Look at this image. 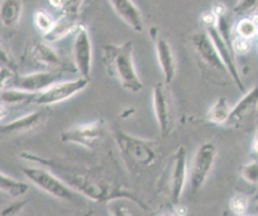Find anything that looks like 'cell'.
I'll return each instance as SVG.
<instances>
[{
    "label": "cell",
    "instance_id": "obj_1",
    "mask_svg": "<svg viewBox=\"0 0 258 216\" xmlns=\"http://www.w3.org/2000/svg\"><path fill=\"white\" fill-rule=\"evenodd\" d=\"M20 156L24 160L48 168L75 192L94 202L109 203L115 200H130L139 207H145L131 190L118 184L99 168L77 165L60 158L42 157L29 152H22Z\"/></svg>",
    "mask_w": 258,
    "mask_h": 216
},
{
    "label": "cell",
    "instance_id": "obj_2",
    "mask_svg": "<svg viewBox=\"0 0 258 216\" xmlns=\"http://www.w3.org/2000/svg\"><path fill=\"white\" fill-rule=\"evenodd\" d=\"M103 62L109 75L115 78L128 92L138 93L143 88L134 65L131 41L105 45L103 48Z\"/></svg>",
    "mask_w": 258,
    "mask_h": 216
},
{
    "label": "cell",
    "instance_id": "obj_3",
    "mask_svg": "<svg viewBox=\"0 0 258 216\" xmlns=\"http://www.w3.org/2000/svg\"><path fill=\"white\" fill-rule=\"evenodd\" d=\"M114 138L130 173L137 174L156 161L158 154V142L156 140L138 137L121 128L114 129Z\"/></svg>",
    "mask_w": 258,
    "mask_h": 216
},
{
    "label": "cell",
    "instance_id": "obj_4",
    "mask_svg": "<svg viewBox=\"0 0 258 216\" xmlns=\"http://www.w3.org/2000/svg\"><path fill=\"white\" fill-rule=\"evenodd\" d=\"M187 178L186 149L179 146L168 158L161 175L160 186L167 194L171 204L177 205L182 197Z\"/></svg>",
    "mask_w": 258,
    "mask_h": 216
},
{
    "label": "cell",
    "instance_id": "obj_5",
    "mask_svg": "<svg viewBox=\"0 0 258 216\" xmlns=\"http://www.w3.org/2000/svg\"><path fill=\"white\" fill-rule=\"evenodd\" d=\"M23 175L27 180L38 187L46 194L62 201H75L77 192L70 188L56 174L48 168L37 165L33 167H24Z\"/></svg>",
    "mask_w": 258,
    "mask_h": 216
},
{
    "label": "cell",
    "instance_id": "obj_6",
    "mask_svg": "<svg viewBox=\"0 0 258 216\" xmlns=\"http://www.w3.org/2000/svg\"><path fill=\"white\" fill-rule=\"evenodd\" d=\"M167 85L165 82H159L152 90L153 111L162 137L170 134L174 126L173 101Z\"/></svg>",
    "mask_w": 258,
    "mask_h": 216
},
{
    "label": "cell",
    "instance_id": "obj_7",
    "mask_svg": "<svg viewBox=\"0 0 258 216\" xmlns=\"http://www.w3.org/2000/svg\"><path fill=\"white\" fill-rule=\"evenodd\" d=\"M106 130V123L103 119L81 123L64 129L60 133L63 142L76 144L86 148H94L102 141Z\"/></svg>",
    "mask_w": 258,
    "mask_h": 216
},
{
    "label": "cell",
    "instance_id": "obj_8",
    "mask_svg": "<svg viewBox=\"0 0 258 216\" xmlns=\"http://www.w3.org/2000/svg\"><path fill=\"white\" fill-rule=\"evenodd\" d=\"M89 81L90 79L84 77L64 81L59 80L42 92L38 93L35 97L34 103L39 106H49L62 103L85 90Z\"/></svg>",
    "mask_w": 258,
    "mask_h": 216
},
{
    "label": "cell",
    "instance_id": "obj_9",
    "mask_svg": "<svg viewBox=\"0 0 258 216\" xmlns=\"http://www.w3.org/2000/svg\"><path fill=\"white\" fill-rule=\"evenodd\" d=\"M217 150L212 142L201 144L191 160L189 171V185L192 193H197L207 181L216 160Z\"/></svg>",
    "mask_w": 258,
    "mask_h": 216
},
{
    "label": "cell",
    "instance_id": "obj_10",
    "mask_svg": "<svg viewBox=\"0 0 258 216\" xmlns=\"http://www.w3.org/2000/svg\"><path fill=\"white\" fill-rule=\"evenodd\" d=\"M73 42V59L76 70L81 77L90 79L93 62V47L86 25L79 24Z\"/></svg>",
    "mask_w": 258,
    "mask_h": 216
},
{
    "label": "cell",
    "instance_id": "obj_11",
    "mask_svg": "<svg viewBox=\"0 0 258 216\" xmlns=\"http://www.w3.org/2000/svg\"><path fill=\"white\" fill-rule=\"evenodd\" d=\"M61 73L58 70H41L28 74H16L10 81L8 87H15L27 92L38 94L53 83L59 81Z\"/></svg>",
    "mask_w": 258,
    "mask_h": 216
},
{
    "label": "cell",
    "instance_id": "obj_12",
    "mask_svg": "<svg viewBox=\"0 0 258 216\" xmlns=\"http://www.w3.org/2000/svg\"><path fill=\"white\" fill-rule=\"evenodd\" d=\"M48 116V111L41 108L16 117L6 123H0V139L16 137L34 130L36 127L40 126Z\"/></svg>",
    "mask_w": 258,
    "mask_h": 216
},
{
    "label": "cell",
    "instance_id": "obj_13",
    "mask_svg": "<svg viewBox=\"0 0 258 216\" xmlns=\"http://www.w3.org/2000/svg\"><path fill=\"white\" fill-rule=\"evenodd\" d=\"M149 33L154 42L157 62L162 72L164 82L170 84L176 74V61L171 44L162 34H160L156 27L152 26Z\"/></svg>",
    "mask_w": 258,
    "mask_h": 216
},
{
    "label": "cell",
    "instance_id": "obj_14",
    "mask_svg": "<svg viewBox=\"0 0 258 216\" xmlns=\"http://www.w3.org/2000/svg\"><path fill=\"white\" fill-rule=\"evenodd\" d=\"M191 43L197 55L207 66L216 69L217 71L228 73L213 40L211 39L206 29L194 33L191 37Z\"/></svg>",
    "mask_w": 258,
    "mask_h": 216
},
{
    "label": "cell",
    "instance_id": "obj_15",
    "mask_svg": "<svg viewBox=\"0 0 258 216\" xmlns=\"http://www.w3.org/2000/svg\"><path fill=\"white\" fill-rule=\"evenodd\" d=\"M206 31L208 32V34L210 35L211 39L213 40L218 53L220 56V58L222 59L229 76L233 79V81L235 82V84L238 86V88L241 91H244V84L242 82L236 61H235V52L232 49V47L223 39V37L220 35V33L218 32L217 28L215 25L213 26H209L205 28Z\"/></svg>",
    "mask_w": 258,
    "mask_h": 216
},
{
    "label": "cell",
    "instance_id": "obj_16",
    "mask_svg": "<svg viewBox=\"0 0 258 216\" xmlns=\"http://www.w3.org/2000/svg\"><path fill=\"white\" fill-rule=\"evenodd\" d=\"M116 14L133 30H143V16L132 0H108Z\"/></svg>",
    "mask_w": 258,
    "mask_h": 216
},
{
    "label": "cell",
    "instance_id": "obj_17",
    "mask_svg": "<svg viewBox=\"0 0 258 216\" xmlns=\"http://www.w3.org/2000/svg\"><path fill=\"white\" fill-rule=\"evenodd\" d=\"M258 109V85L245 93L232 107L230 121L241 122L250 119Z\"/></svg>",
    "mask_w": 258,
    "mask_h": 216
},
{
    "label": "cell",
    "instance_id": "obj_18",
    "mask_svg": "<svg viewBox=\"0 0 258 216\" xmlns=\"http://www.w3.org/2000/svg\"><path fill=\"white\" fill-rule=\"evenodd\" d=\"M78 26V15L62 12V15L54 21L50 30L43 34V38L48 43L58 41L71 32L76 31Z\"/></svg>",
    "mask_w": 258,
    "mask_h": 216
},
{
    "label": "cell",
    "instance_id": "obj_19",
    "mask_svg": "<svg viewBox=\"0 0 258 216\" xmlns=\"http://www.w3.org/2000/svg\"><path fill=\"white\" fill-rule=\"evenodd\" d=\"M30 52L33 60L47 70H58L61 66L59 55L45 40L44 42L35 43L31 47Z\"/></svg>",
    "mask_w": 258,
    "mask_h": 216
},
{
    "label": "cell",
    "instance_id": "obj_20",
    "mask_svg": "<svg viewBox=\"0 0 258 216\" xmlns=\"http://www.w3.org/2000/svg\"><path fill=\"white\" fill-rule=\"evenodd\" d=\"M22 0H2L0 2V21L3 26H15L22 14Z\"/></svg>",
    "mask_w": 258,
    "mask_h": 216
},
{
    "label": "cell",
    "instance_id": "obj_21",
    "mask_svg": "<svg viewBox=\"0 0 258 216\" xmlns=\"http://www.w3.org/2000/svg\"><path fill=\"white\" fill-rule=\"evenodd\" d=\"M37 94L15 87H7L0 92V103L5 106H19L34 102Z\"/></svg>",
    "mask_w": 258,
    "mask_h": 216
},
{
    "label": "cell",
    "instance_id": "obj_22",
    "mask_svg": "<svg viewBox=\"0 0 258 216\" xmlns=\"http://www.w3.org/2000/svg\"><path fill=\"white\" fill-rule=\"evenodd\" d=\"M232 107L229 105L225 97H220L207 112V119L211 123L217 125H223L230 120Z\"/></svg>",
    "mask_w": 258,
    "mask_h": 216
},
{
    "label": "cell",
    "instance_id": "obj_23",
    "mask_svg": "<svg viewBox=\"0 0 258 216\" xmlns=\"http://www.w3.org/2000/svg\"><path fill=\"white\" fill-rule=\"evenodd\" d=\"M28 184L9 175L0 172V192L12 197L19 198L27 193Z\"/></svg>",
    "mask_w": 258,
    "mask_h": 216
},
{
    "label": "cell",
    "instance_id": "obj_24",
    "mask_svg": "<svg viewBox=\"0 0 258 216\" xmlns=\"http://www.w3.org/2000/svg\"><path fill=\"white\" fill-rule=\"evenodd\" d=\"M33 21H34L35 27L39 31H41L43 34H45L46 32H48L50 30V28L52 27L55 20L53 19L52 15L49 12H47L46 10L38 9L34 12Z\"/></svg>",
    "mask_w": 258,
    "mask_h": 216
},
{
    "label": "cell",
    "instance_id": "obj_25",
    "mask_svg": "<svg viewBox=\"0 0 258 216\" xmlns=\"http://www.w3.org/2000/svg\"><path fill=\"white\" fill-rule=\"evenodd\" d=\"M249 205H250L249 197L243 193L235 194L229 202L230 210L236 215H244L248 211Z\"/></svg>",
    "mask_w": 258,
    "mask_h": 216
},
{
    "label": "cell",
    "instance_id": "obj_26",
    "mask_svg": "<svg viewBox=\"0 0 258 216\" xmlns=\"http://www.w3.org/2000/svg\"><path fill=\"white\" fill-rule=\"evenodd\" d=\"M240 175L247 183L258 186V160L254 159L241 166Z\"/></svg>",
    "mask_w": 258,
    "mask_h": 216
},
{
    "label": "cell",
    "instance_id": "obj_27",
    "mask_svg": "<svg viewBox=\"0 0 258 216\" xmlns=\"http://www.w3.org/2000/svg\"><path fill=\"white\" fill-rule=\"evenodd\" d=\"M258 9V0H237L233 10L237 15L248 16Z\"/></svg>",
    "mask_w": 258,
    "mask_h": 216
},
{
    "label": "cell",
    "instance_id": "obj_28",
    "mask_svg": "<svg viewBox=\"0 0 258 216\" xmlns=\"http://www.w3.org/2000/svg\"><path fill=\"white\" fill-rule=\"evenodd\" d=\"M232 47L233 50L238 55H245L247 53L251 48V40L241 37L234 33L233 31V37H232Z\"/></svg>",
    "mask_w": 258,
    "mask_h": 216
},
{
    "label": "cell",
    "instance_id": "obj_29",
    "mask_svg": "<svg viewBox=\"0 0 258 216\" xmlns=\"http://www.w3.org/2000/svg\"><path fill=\"white\" fill-rule=\"evenodd\" d=\"M0 67H6L10 68L14 71H16V63L10 52L5 47L4 43L0 40Z\"/></svg>",
    "mask_w": 258,
    "mask_h": 216
},
{
    "label": "cell",
    "instance_id": "obj_30",
    "mask_svg": "<svg viewBox=\"0 0 258 216\" xmlns=\"http://www.w3.org/2000/svg\"><path fill=\"white\" fill-rule=\"evenodd\" d=\"M15 73L16 71L10 68L0 67V92L9 86L10 81L15 75Z\"/></svg>",
    "mask_w": 258,
    "mask_h": 216
},
{
    "label": "cell",
    "instance_id": "obj_31",
    "mask_svg": "<svg viewBox=\"0 0 258 216\" xmlns=\"http://www.w3.org/2000/svg\"><path fill=\"white\" fill-rule=\"evenodd\" d=\"M81 4H82V0H63L62 12L79 15Z\"/></svg>",
    "mask_w": 258,
    "mask_h": 216
},
{
    "label": "cell",
    "instance_id": "obj_32",
    "mask_svg": "<svg viewBox=\"0 0 258 216\" xmlns=\"http://www.w3.org/2000/svg\"><path fill=\"white\" fill-rule=\"evenodd\" d=\"M26 204V202H16V203H13L11 205H9L8 207H6L5 210H3L1 212V214H4V215H13V214H16L17 212H19L23 206Z\"/></svg>",
    "mask_w": 258,
    "mask_h": 216
},
{
    "label": "cell",
    "instance_id": "obj_33",
    "mask_svg": "<svg viewBox=\"0 0 258 216\" xmlns=\"http://www.w3.org/2000/svg\"><path fill=\"white\" fill-rule=\"evenodd\" d=\"M251 149L252 151L258 155V126L255 130V133H254V137H253V140H252V145H251Z\"/></svg>",
    "mask_w": 258,
    "mask_h": 216
},
{
    "label": "cell",
    "instance_id": "obj_34",
    "mask_svg": "<svg viewBox=\"0 0 258 216\" xmlns=\"http://www.w3.org/2000/svg\"><path fill=\"white\" fill-rule=\"evenodd\" d=\"M7 114H8V107L0 103V122L7 116Z\"/></svg>",
    "mask_w": 258,
    "mask_h": 216
},
{
    "label": "cell",
    "instance_id": "obj_35",
    "mask_svg": "<svg viewBox=\"0 0 258 216\" xmlns=\"http://www.w3.org/2000/svg\"><path fill=\"white\" fill-rule=\"evenodd\" d=\"M49 3L54 8H61L63 6V0H49Z\"/></svg>",
    "mask_w": 258,
    "mask_h": 216
},
{
    "label": "cell",
    "instance_id": "obj_36",
    "mask_svg": "<svg viewBox=\"0 0 258 216\" xmlns=\"http://www.w3.org/2000/svg\"><path fill=\"white\" fill-rule=\"evenodd\" d=\"M256 200V205H255V208H256V210H257V212H258V198L257 199H255Z\"/></svg>",
    "mask_w": 258,
    "mask_h": 216
},
{
    "label": "cell",
    "instance_id": "obj_37",
    "mask_svg": "<svg viewBox=\"0 0 258 216\" xmlns=\"http://www.w3.org/2000/svg\"><path fill=\"white\" fill-rule=\"evenodd\" d=\"M258 198V186H257V190H256V193H255V199Z\"/></svg>",
    "mask_w": 258,
    "mask_h": 216
}]
</instances>
